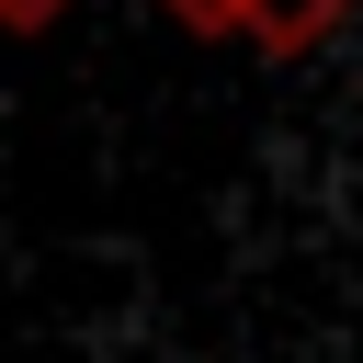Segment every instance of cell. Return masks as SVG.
I'll list each match as a JSON object with an SVG mask.
<instances>
[{
    "label": "cell",
    "instance_id": "1",
    "mask_svg": "<svg viewBox=\"0 0 363 363\" xmlns=\"http://www.w3.org/2000/svg\"><path fill=\"white\" fill-rule=\"evenodd\" d=\"M170 23H193V34H227V45H272V57H306L352 0H159Z\"/></svg>",
    "mask_w": 363,
    "mask_h": 363
},
{
    "label": "cell",
    "instance_id": "2",
    "mask_svg": "<svg viewBox=\"0 0 363 363\" xmlns=\"http://www.w3.org/2000/svg\"><path fill=\"white\" fill-rule=\"evenodd\" d=\"M57 11H68V0H0V23H11V34H45Z\"/></svg>",
    "mask_w": 363,
    "mask_h": 363
}]
</instances>
